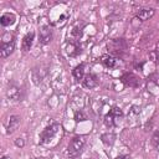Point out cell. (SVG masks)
Wrapping results in <instances>:
<instances>
[{
    "label": "cell",
    "instance_id": "8",
    "mask_svg": "<svg viewBox=\"0 0 159 159\" xmlns=\"http://www.w3.org/2000/svg\"><path fill=\"white\" fill-rule=\"evenodd\" d=\"M122 82L129 87H137L139 84V78L133 73H125L122 76Z\"/></svg>",
    "mask_w": 159,
    "mask_h": 159
},
{
    "label": "cell",
    "instance_id": "18",
    "mask_svg": "<svg viewBox=\"0 0 159 159\" xmlns=\"http://www.w3.org/2000/svg\"><path fill=\"white\" fill-rule=\"evenodd\" d=\"M152 144L159 150V130H157V132L154 133V135H153V138H152Z\"/></svg>",
    "mask_w": 159,
    "mask_h": 159
},
{
    "label": "cell",
    "instance_id": "3",
    "mask_svg": "<svg viewBox=\"0 0 159 159\" xmlns=\"http://www.w3.org/2000/svg\"><path fill=\"white\" fill-rule=\"evenodd\" d=\"M123 118V112H122V109L119 108V107H112L109 111H108V113L106 114V117H104V123L108 125V127H116L119 122H120V119Z\"/></svg>",
    "mask_w": 159,
    "mask_h": 159
},
{
    "label": "cell",
    "instance_id": "11",
    "mask_svg": "<svg viewBox=\"0 0 159 159\" xmlns=\"http://www.w3.org/2000/svg\"><path fill=\"white\" fill-rule=\"evenodd\" d=\"M34 40H35V32L31 31V32L26 34L24 36V39H22V45H21L22 51H29L31 48L32 43H34Z\"/></svg>",
    "mask_w": 159,
    "mask_h": 159
},
{
    "label": "cell",
    "instance_id": "19",
    "mask_svg": "<svg viewBox=\"0 0 159 159\" xmlns=\"http://www.w3.org/2000/svg\"><path fill=\"white\" fill-rule=\"evenodd\" d=\"M15 145L16 147H24L25 145V142L21 138H17V139H15Z\"/></svg>",
    "mask_w": 159,
    "mask_h": 159
},
{
    "label": "cell",
    "instance_id": "21",
    "mask_svg": "<svg viewBox=\"0 0 159 159\" xmlns=\"http://www.w3.org/2000/svg\"><path fill=\"white\" fill-rule=\"evenodd\" d=\"M1 159H7V157H1Z\"/></svg>",
    "mask_w": 159,
    "mask_h": 159
},
{
    "label": "cell",
    "instance_id": "15",
    "mask_svg": "<svg viewBox=\"0 0 159 159\" xmlns=\"http://www.w3.org/2000/svg\"><path fill=\"white\" fill-rule=\"evenodd\" d=\"M101 139H102V142H103L106 145H112V144L114 143L116 137H114L113 133H104V134L101 135Z\"/></svg>",
    "mask_w": 159,
    "mask_h": 159
},
{
    "label": "cell",
    "instance_id": "1",
    "mask_svg": "<svg viewBox=\"0 0 159 159\" xmlns=\"http://www.w3.org/2000/svg\"><path fill=\"white\" fill-rule=\"evenodd\" d=\"M61 130H62V127L57 123H53L46 127L40 134V143L43 145H52V142L55 140L56 137H58Z\"/></svg>",
    "mask_w": 159,
    "mask_h": 159
},
{
    "label": "cell",
    "instance_id": "9",
    "mask_svg": "<svg viewBox=\"0 0 159 159\" xmlns=\"http://www.w3.org/2000/svg\"><path fill=\"white\" fill-rule=\"evenodd\" d=\"M20 124V117L19 116H10L9 119H7V123H6V132L10 134L12 132L16 130V128L19 127Z\"/></svg>",
    "mask_w": 159,
    "mask_h": 159
},
{
    "label": "cell",
    "instance_id": "10",
    "mask_svg": "<svg viewBox=\"0 0 159 159\" xmlns=\"http://www.w3.org/2000/svg\"><path fill=\"white\" fill-rule=\"evenodd\" d=\"M154 12H155L154 9H152V7H144V9H140L137 12V17L139 20H142V21H147V20H149V19L153 17Z\"/></svg>",
    "mask_w": 159,
    "mask_h": 159
},
{
    "label": "cell",
    "instance_id": "20",
    "mask_svg": "<svg viewBox=\"0 0 159 159\" xmlns=\"http://www.w3.org/2000/svg\"><path fill=\"white\" fill-rule=\"evenodd\" d=\"M116 159H130V158H129V155H119Z\"/></svg>",
    "mask_w": 159,
    "mask_h": 159
},
{
    "label": "cell",
    "instance_id": "16",
    "mask_svg": "<svg viewBox=\"0 0 159 159\" xmlns=\"http://www.w3.org/2000/svg\"><path fill=\"white\" fill-rule=\"evenodd\" d=\"M75 50H76L77 52H80V48H78V46H77L75 42H68V45H67V50H66L67 53H68L70 56H76L75 52H73Z\"/></svg>",
    "mask_w": 159,
    "mask_h": 159
},
{
    "label": "cell",
    "instance_id": "6",
    "mask_svg": "<svg viewBox=\"0 0 159 159\" xmlns=\"http://www.w3.org/2000/svg\"><path fill=\"white\" fill-rule=\"evenodd\" d=\"M6 96L11 101H21V98H22V91H21L20 87L14 86V84H10L9 88H7V91H6Z\"/></svg>",
    "mask_w": 159,
    "mask_h": 159
},
{
    "label": "cell",
    "instance_id": "2",
    "mask_svg": "<svg viewBox=\"0 0 159 159\" xmlns=\"http://www.w3.org/2000/svg\"><path fill=\"white\" fill-rule=\"evenodd\" d=\"M84 145H86V138L83 135L73 137L71 139V142L68 143V147H67V155H68V158H71V159L77 158L82 153Z\"/></svg>",
    "mask_w": 159,
    "mask_h": 159
},
{
    "label": "cell",
    "instance_id": "14",
    "mask_svg": "<svg viewBox=\"0 0 159 159\" xmlns=\"http://www.w3.org/2000/svg\"><path fill=\"white\" fill-rule=\"evenodd\" d=\"M72 75H73V77H75L77 81L83 80V77H84V63H81V65L76 66L75 70L72 71Z\"/></svg>",
    "mask_w": 159,
    "mask_h": 159
},
{
    "label": "cell",
    "instance_id": "12",
    "mask_svg": "<svg viewBox=\"0 0 159 159\" xmlns=\"http://www.w3.org/2000/svg\"><path fill=\"white\" fill-rule=\"evenodd\" d=\"M101 61H102V63H103L107 68H114V67H117V65H118L117 58H114V57L111 56V55H103V56L101 57Z\"/></svg>",
    "mask_w": 159,
    "mask_h": 159
},
{
    "label": "cell",
    "instance_id": "4",
    "mask_svg": "<svg viewBox=\"0 0 159 159\" xmlns=\"http://www.w3.org/2000/svg\"><path fill=\"white\" fill-rule=\"evenodd\" d=\"M39 39H40V42L43 43V45L48 43V42L52 40V30L50 29V26L45 25V26H41V27H40Z\"/></svg>",
    "mask_w": 159,
    "mask_h": 159
},
{
    "label": "cell",
    "instance_id": "5",
    "mask_svg": "<svg viewBox=\"0 0 159 159\" xmlns=\"http://www.w3.org/2000/svg\"><path fill=\"white\" fill-rule=\"evenodd\" d=\"M15 50V41H2L1 46H0V56L2 58H6L7 56H10Z\"/></svg>",
    "mask_w": 159,
    "mask_h": 159
},
{
    "label": "cell",
    "instance_id": "17",
    "mask_svg": "<svg viewBox=\"0 0 159 159\" xmlns=\"http://www.w3.org/2000/svg\"><path fill=\"white\" fill-rule=\"evenodd\" d=\"M87 119V116L83 113L82 109H78L75 112V120L76 122H82V120H86Z\"/></svg>",
    "mask_w": 159,
    "mask_h": 159
},
{
    "label": "cell",
    "instance_id": "7",
    "mask_svg": "<svg viewBox=\"0 0 159 159\" xmlns=\"http://www.w3.org/2000/svg\"><path fill=\"white\" fill-rule=\"evenodd\" d=\"M98 84V80H97V76L93 75V73H88V75H84L83 80H82V86L87 89H92L94 88Z\"/></svg>",
    "mask_w": 159,
    "mask_h": 159
},
{
    "label": "cell",
    "instance_id": "13",
    "mask_svg": "<svg viewBox=\"0 0 159 159\" xmlns=\"http://www.w3.org/2000/svg\"><path fill=\"white\" fill-rule=\"evenodd\" d=\"M14 22H15V15L11 14V12H5V14H2L1 17H0V24H1L2 26H10V25H12Z\"/></svg>",
    "mask_w": 159,
    "mask_h": 159
}]
</instances>
